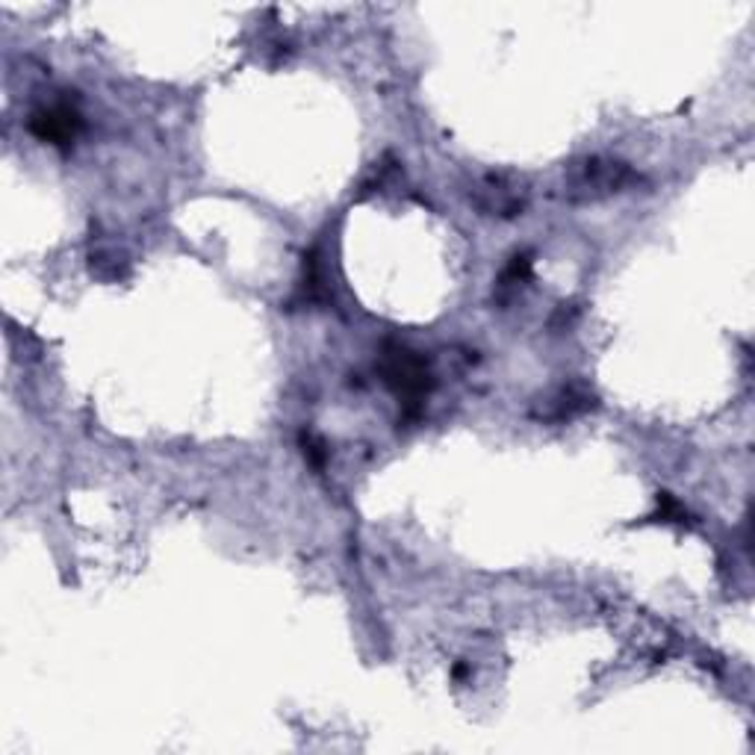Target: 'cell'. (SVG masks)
I'll return each mask as SVG.
<instances>
[{
    "label": "cell",
    "mask_w": 755,
    "mask_h": 755,
    "mask_svg": "<svg viewBox=\"0 0 755 755\" xmlns=\"http://www.w3.org/2000/svg\"><path fill=\"white\" fill-rule=\"evenodd\" d=\"M640 175L629 162L608 160V157H585L573 162L564 178V192L569 201L587 205V201H602V198L620 196L626 189L638 187Z\"/></svg>",
    "instance_id": "obj_1"
},
{
    "label": "cell",
    "mask_w": 755,
    "mask_h": 755,
    "mask_svg": "<svg viewBox=\"0 0 755 755\" xmlns=\"http://www.w3.org/2000/svg\"><path fill=\"white\" fill-rule=\"evenodd\" d=\"M381 378L399 396L405 419H417L422 413L428 392L434 390V375L428 369L426 357L408 346H396V343L384 348Z\"/></svg>",
    "instance_id": "obj_2"
},
{
    "label": "cell",
    "mask_w": 755,
    "mask_h": 755,
    "mask_svg": "<svg viewBox=\"0 0 755 755\" xmlns=\"http://www.w3.org/2000/svg\"><path fill=\"white\" fill-rule=\"evenodd\" d=\"M470 201L481 216L516 219L528 205V192H525L523 180L511 178V175H484L479 183H472Z\"/></svg>",
    "instance_id": "obj_3"
},
{
    "label": "cell",
    "mask_w": 755,
    "mask_h": 755,
    "mask_svg": "<svg viewBox=\"0 0 755 755\" xmlns=\"http://www.w3.org/2000/svg\"><path fill=\"white\" fill-rule=\"evenodd\" d=\"M30 134L36 136L39 143L56 145V148H72L74 139L83 130L81 109L72 107L69 101H56L51 107L36 109L28 122Z\"/></svg>",
    "instance_id": "obj_4"
},
{
    "label": "cell",
    "mask_w": 755,
    "mask_h": 755,
    "mask_svg": "<svg viewBox=\"0 0 755 755\" xmlns=\"http://www.w3.org/2000/svg\"><path fill=\"white\" fill-rule=\"evenodd\" d=\"M596 405V396L587 387H581V384H569V387H564V390L555 396V399H549V413L546 417L549 419H569V417H578V413H585V410H590Z\"/></svg>",
    "instance_id": "obj_5"
},
{
    "label": "cell",
    "mask_w": 755,
    "mask_h": 755,
    "mask_svg": "<svg viewBox=\"0 0 755 755\" xmlns=\"http://www.w3.org/2000/svg\"><path fill=\"white\" fill-rule=\"evenodd\" d=\"M528 277H532V258H528V254H516V258L511 260V266H507L505 272H502V277H499V298L507 302Z\"/></svg>",
    "instance_id": "obj_6"
},
{
    "label": "cell",
    "mask_w": 755,
    "mask_h": 755,
    "mask_svg": "<svg viewBox=\"0 0 755 755\" xmlns=\"http://www.w3.org/2000/svg\"><path fill=\"white\" fill-rule=\"evenodd\" d=\"M649 520L652 523H688V507L670 493H658V511Z\"/></svg>",
    "instance_id": "obj_7"
},
{
    "label": "cell",
    "mask_w": 755,
    "mask_h": 755,
    "mask_svg": "<svg viewBox=\"0 0 755 755\" xmlns=\"http://www.w3.org/2000/svg\"><path fill=\"white\" fill-rule=\"evenodd\" d=\"M302 445H304V458H307L316 470H322L325 461H328V449H325V443H322L316 434H311V431H304Z\"/></svg>",
    "instance_id": "obj_8"
}]
</instances>
